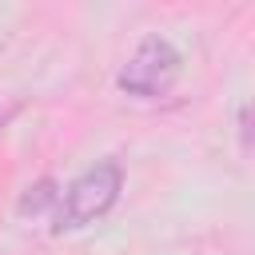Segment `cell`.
I'll return each mask as SVG.
<instances>
[{
	"instance_id": "6da1fadb",
	"label": "cell",
	"mask_w": 255,
	"mask_h": 255,
	"mask_svg": "<svg viewBox=\"0 0 255 255\" xmlns=\"http://www.w3.org/2000/svg\"><path fill=\"white\" fill-rule=\"evenodd\" d=\"M120 191H124V167H120L116 159H100L96 167H88L84 175H76V179L68 183V191H64L60 203H56V223H52V231L64 235V231H80V227L96 223L100 215H108V211L116 207Z\"/></svg>"
},
{
	"instance_id": "7a4b0ae2",
	"label": "cell",
	"mask_w": 255,
	"mask_h": 255,
	"mask_svg": "<svg viewBox=\"0 0 255 255\" xmlns=\"http://www.w3.org/2000/svg\"><path fill=\"white\" fill-rule=\"evenodd\" d=\"M179 72H183L179 48L171 40H163V36H147V40H139V48L120 68L116 88L128 92V96H139V100H159V96H167L175 88Z\"/></svg>"
},
{
	"instance_id": "3957f363",
	"label": "cell",
	"mask_w": 255,
	"mask_h": 255,
	"mask_svg": "<svg viewBox=\"0 0 255 255\" xmlns=\"http://www.w3.org/2000/svg\"><path fill=\"white\" fill-rule=\"evenodd\" d=\"M60 203V187H56V179H36L24 195H20V203H16V211L24 215V219H36V215H44V211H52Z\"/></svg>"
},
{
	"instance_id": "277c9868",
	"label": "cell",
	"mask_w": 255,
	"mask_h": 255,
	"mask_svg": "<svg viewBox=\"0 0 255 255\" xmlns=\"http://www.w3.org/2000/svg\"><path fill=\"white\" fill-rule=\"evenodd\" d=\"M247 108H239V135H243V147H251V128H247Z\"/></svg>"
}]
</instances>
